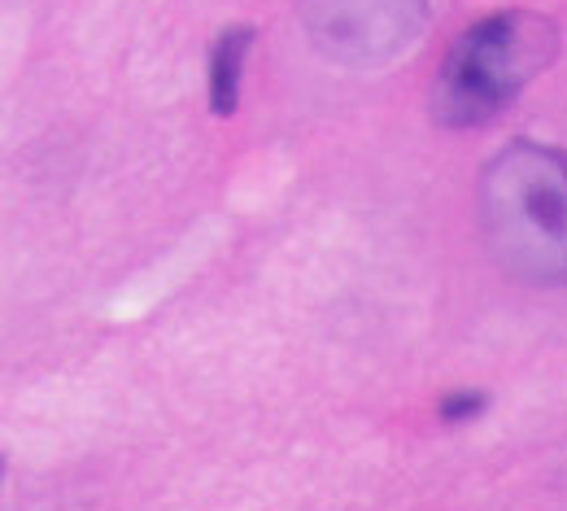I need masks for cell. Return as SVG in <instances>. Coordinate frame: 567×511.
Instances as JSON below:
<instances>
[{"label":"cell","mask_w":567,"mask_h":511,"mask_svg":"<svg viewBox=\"0 0 567 511\" xmlns=\"http://www.w3.org/2000/svg\"><path fill=\"white\" fill-rule=\"evenodd\" d=\"M481 236L528 289L567 285V153L542 141L497 149L481 175Z\"/></svg>","instance_id":"obj_1"},{"label":"cell","mask_w":567,"mask_h":511,"mask_svg":"<svg viewBox=\"0 0 567 511\" xmlns=\"http://www.w3.org/2000/svg\"><path fill=\"white\" fill-rule=\"evenodd\" d=\"M559 53V27L533 9L476 18L441 58L432 79V119L441 127H481L497 119Z\"/></svg>","instance_id":"obj_2"},{"label":"cell","mask_w":567,"mask_h":511,"mask_svg":"<svg viewBox=\"0 0 567 511\" xmlns=\"http://www.w3.org/2000/svg\"><path fill=\"white\" fill-rule=\"evenodd\" d=\"M297 18L319 58L371 71L424 35L427 0H297Z\"/></svg>","instance_id":"obj_3"},{"label":"cell","mask_w":567,"mask_h":511,"mask_svg":"<svg viewBox=\"0 0 567 511\" xmlns=\"http://www.w3.org/2000/svg\"><path fill=\"white\" fill-rule=\"evenodd\" d=\"M254 49V27H227L210 49L206 62V96L218 119H231L240 105V83H245V62Z\"/></svg>","instance_id":"obj_4"},{"label":"cell","mask_w":567,"mask_h":511,"mask_svg":"<svg viewBox=\"0 0 567 511\" xmlns=\"http://www.w3.org/2000/svg\"><path fill=\"white\" fill-rule=\"evenodd\" d=\"M489 407V398L485 394H454V398H445V420H472V416H481Z\"/></svg>","instance_id":"obj_5"},{"label":"cell","mask_w":567,"mask_h":511,"mask_svg":"<svg viewBox=\"0 0 567 511\" xmlns=\"http://www.w3.org/2000/svg\"><path fill=\"white\" fill-rule=\"evenodd\" d=\"M0 490H4V454H0Z\"/></svg>","instance_id":"obj_6"}]
</instances>
